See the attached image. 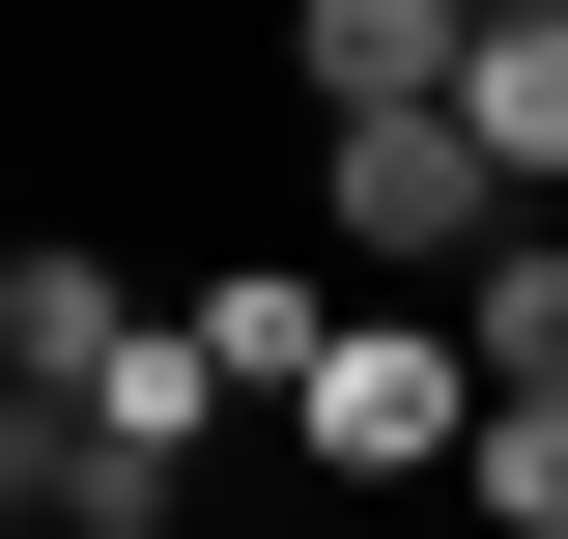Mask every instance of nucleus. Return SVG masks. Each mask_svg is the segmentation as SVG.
<instances>
[{
    "label": "nucleus",
    "mask_w": 568,
    "mask_h": 539,
    "mask_svg": "<svg viewBox=\"0 0 568 539\" xmlns=\"http://www.w3.org/2000/svg\"><path fill=\"white\" fill-rule=\"evenodd\" d=\"M455 511H484V539H568V398H484V455H455Z\"/></svg>",
    "instance_id": "8"
},
{
    "label": "nucleus",
    "mask_w": 568,
    "mask_h": 539,
    "mask_svg": "<svg viewBox=\"0 0 568 539\" xmlns=\"http://www.w3.org/2000/svg\"><path fill=\"white\" fill-rule=\"evenodd\" d=\"M171 313H200V369H227L256 426H313V369H342V313H369V284H342V256H200Z\"/></svg>",
    "instance_id": "5"
},
{
    "label": "nucleus",
    "mask_w": 568,
    "mask_h": 539,
    "mask_svg": "<svg viewBox=\"0 0 568 539\" xmlns=\"http://www.w3.org/2000/svg\"><path fill=\"white\" fill-rule=\"evenodd\" d=\"M455 340H484V398H568V200H511V256L455 284Z\"/></svg>",
    "instance_id": "6"
},
{
    "label": "nucleus",
    "mask_w": 568,
    "mask_h": 539,
    "mask_svg": "<svg viewBox=\"0 0 568 539\" xmlns=\"http://www.w3.org/2000/svg\"><path fill=\"white\" fill-rule=\"evenodd\" d=\"M284 455H313V482H455V455H484V340L369 284V313H342V369H313V426H284Z\"/></svg>",
    "instance_id": "2"
},
{
    "label": "nucleus",
    "mask_w": 568,
    "mask_h": 539,
    "mask_svg": "<svg viewBox=\"0 0 568 539\" xmlns=\"http://www.w3.org/2000/svg\"><path fill=\"white\" fill-rule=\"evenodd\" d=\"M142 340H171V284H142L114 227H29V256H0V398H85V369H142Z\"/></svg>",
    "instance_id": "4"
},
{
    "label": "nucleus",
    "mask_w": 568,
    "mask_h": 539,
    "mask_svg": "<svg viewBox=\"0 0 568 539\" xmlns=\"http://www.w3.org/2000/svg\"><path fill=\"white\" fill-rule=\"evenodd\" d=\"M511 0H284V114H455Z\"/></svg>",
    "instance_id": "3"
},
{
    "label": "nucleus",
    "mask_w": 568,
    "mask_h": 539,
    "mask_svg": "<svg viewBox=\"0 0 568 539\" xmlns=\"http://www.w3.org/2000/svg\"><path fill=\"white\" fill-rule=\"evenodd\" d=\"M455 114L511 142V200H568V0H511V29H484V85H455Z\"/></svg>",
    "instance_id": "7"
},
{
    "label": "nucleus",
    "mask_w": 568,
    "mask_h": 539,
    "mask_svg": "<svg viewBox=\"0 0 568 539\" xmlns=\"http://www.w3.org/2000/svg\"><path fill=\"white\" fill-rule=\"evenodd\" d=\"M313 256L398 284V313H455V284L511 256V142L484 114H313Z\"/></svg>",
    "instance_id": "1"
}]
</instances>
